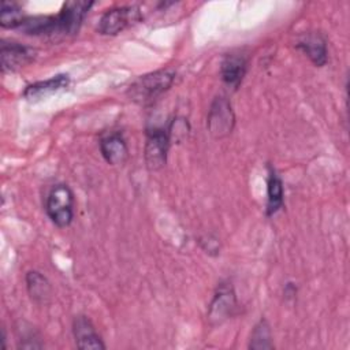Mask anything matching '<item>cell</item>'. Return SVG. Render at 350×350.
<instances>
[{
	"instance_id": "cell-11",
	"label": "cell",
	"mask_w": 350,
	"mask_h": 350,
	"mask_svg": "<svg viewBox=\"0 0 350 350\" xmlns=\"http://www.w3.org/2000/svg\"><path fill=\"white\" fill-rule=\"evenodd\" d=\"M295 46L299 51H302L310 59V62L317 67H323L328 60L327 41L317 31H309L302 34L298 38Z\"/></svg>"
},
{
	"instance_id": "cell-5",
	"label": "cell",
	"mask_w": 350,
	"mask_h": 350,
	"mask_svg": "<svg viewBox=\"0 0 350 350\" xmlns=\"http://www.w3.org/2000/svg\"><path fill=\"white\" fill-rule=\"evenodd\" d=\"M235 124V115L231 107V103L224 96H217L211 104L208 112L206 126L209 134L216 138H224L231 134Z\"/></svg>"
},
{
	"instance_id": "cell-1",
	"label": "cell",
	"mask_w": 350,
	"mask_h": 350,
	"mask_svg": "<svg viewBox=\"0 0 350 350\" xmlns=\"http://www.w3.org/2000/svg\"><path fill=\"white\" fill-rule=\"evenodd\" d=\"M175 81V71L171 68L156 70L138 77L127 89V97L141 105H146L167 92Z\"/></svg>"
},
{
	"instance_id": "cell-12",
	"label": "cell",
	"mask_w": 350,
	"mask_h": 350,
	"mask_svg": "<svg viewBox=\"0 0 350 350\" xmlns=\"http://www.w3.org/2000/svg\"><path fill=\"white\" fill-rule=\"evenodd\" d=\"M100 152L111 165H120L129 159V148L123 135L118 131L100 139Z\"/></svg>"
},
{
	"instance_id": "cell-2",
	"label": "cell",
	"mask_w": 350,
	"mask_h": 350,
	"mask_svg": "<svg viewBox=\"0 0 350 350\" xmlns=\"http://www.w3.org/2000/svg\"><path fill=\"white\" fill-rule=\"evenodd\" d=\"M74 193L63 183L55 185L46 197L45 209L52 220L59 228L68 227L74 219Z\"/></svg>"
},
{
	"instance_id": "cell-6",
	"label": "cell",
	"mask_w": 350,
	"mask_h": 350,
	"mask_svg": "<svg viewBox=\"0 0 350 350\" xmlns=\"http://www.w3.org/2000/svg\"><path fill=\"white\" fill-rule=\"evenodd\" d=\"M93 1H66L59 14H56V23H57V34L71 36L75 34L85 16L88 15Z\"/></svg>"
},
{
	"instance_id": "cell-9",
	"label": "cell",
	"mask_w": 350,
	"mask_h": 350,
	"mask_svg": "<svg viewBox=\"0 0 350 350\" xmlns=\"http://www.w3.org/2000/svg\"><path fill=\"white\" fill-rule=\"evenodd\" d=\"M72 334L75 339V345L82 350H103L105 345L101 336L97 334L93 323L89 317L79 314L75 316L72 321Z\"/></svg>"
},
{
	"instance_id": "cell-17",
	"label": "cell",
	"mask_w": 350,
	"mask_h": 350,
	"mask_svg": "<svg viewBox=\"0 0 350 350\" xmlns=\"http://www.w3.org/2000/svg\"><path fill=\"white\" fill-rule=\"evenodd\" d=\"M250 349H272L271 342V328L265 319H261L253 328L250 336Z\"/></svg>"
},
{
	"instance_id": "cell-8",
	"label": "cell",
	"mask_w": 350,
	"mask_h": 350,
	"mask_svg": "<svg viewBox=\"0 0 350 350\" xmlns=\"http://www.w3.org/2000/svg\"><path fill=\"white\" fill-rule=\"evenodd\" d=\"M235 308H237V298L232 287L228 283H220L209 305L208 317L212 323L220 324L223 320L228 319L234 313Z\"/></svg>"
},
{
	"instance_id": "cell-3",
	"label": "cell",
	"mask_w": 350,
	"mask_h": 350,
	"mask_svg": "<svg viewBox=\"0 0 350 350\" xmlns=\"http://www.w3.org/2000/svg\"><path fill=\"white\" fill-rule=\"evenodd\" d=\"M139 21L141 11L137 5L113 7L101 15L97 25V31L103 36H116Z\"/></svg>"
},
{
	"instance_id": "cell-13",
	"label": "cell",
	"mask_w": 350,
	"mask_h": 350,
	"mask_svg": "<svg viewBox=\"0 0 350 350\" xmlns=\"http://www.w3.org/2000/svg\"><path fill=\"white\" fill-rule=\"evenodd\" d=\"M70 83V78L67 74H59L45 81H38L34 83H30L23 90V96L26 98H38L46 94H51L53 92L62 90L67 88Z\"/></svg>"
},
{
	"instance_id": "cell-15",
	"label": "cell",
	"mask_w": 350,
	"mask_h": 350,
	"mask_svg": "<svg viewBox=\"0 0 350 350\" xmlns=\"http://www.w3.org/2000/svg\"><path fill=\"white\" fill-rule=\"evenodd\" d=\"M26 287L30 298L37 304H44L51 295V284L38 271H29L26 273Z\"/></svg>"
},
{
	"instance_id": "cell-4",
	"label": "cell",
	"mask_w": 350,
	"mask_h": 350,
	"mask_svg": "<svg viewBox=\"0 0 350 350\" xmlns=\"http://www.w3.org/2000/svg\"><path fill=\"white\" fill-rule=\"evenodd\" d=\"M170 149V133L163 127H152L146 130L144 159L149 171H159L167 163Z\"/></svg>"
},
{
	"instance_id": "cell-7",
	"label": "cell",
	"mask_w": 350,
	"mask_h": 350,
	"mask_svg": "<svg viewBox=\"0 0 350 350\" xmlns=\"http://www.w3.org/2000/svg\"><path fill=\"white\" fill-rule=\"evenodd\" d=\"M36 59V51L30 46L19 42H3L1 44V68L4 72H14L26 67Z\"/></svg>"
},
{
	"instance_id": "cell-14",
	"label": "cell",
	"mask_w": 350,
	"mask_h": 350,
	"mask_svg": "<svg viewBox=\"0 0 350 350\" xmlns=\"http://www.w3.org/2000/svg\"><path fill=\"white\" fill-rule=\"evenodd\" d=\"M284 201L283 183L280 176L275 170L269 168L268 182H267V216L275 215L282 206Z\"/></svg>"
},
{
	"instance_id": "cell-16",
	"label": "cell",
	"mask_w": 350,
	"mask_h": 350,
	"mask_svg": "<svg viewBox=\"0 0 350 350\" xmlns=\"http://www.w3.org/2000/svg\"><path fill=\"white\" fill-rule=\"evenodd\" d=\"M25 15L22 12V10L15 4V3H10V1H3L1 3V8H0V25L4 29H16L21 27L23 21H25Z\"/></svg>"
},
{
	"instance_id": "cell-10",
	"label": "cell",
	"mask_w": 350,
	"mask_h": 350,
	"mask_svg": "<svg viewBox=\"0 0 350 350\" xmlns=\"http://www.w3.org/2000/svg\"><path fill=\"white\" fill-rule=\"evenodd\" d=\"M247 70V57L242 52L227 53L220 66L221 81L231 89H238Z\"/></svg>"
}]
</instances>
